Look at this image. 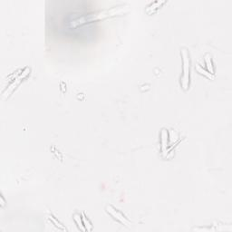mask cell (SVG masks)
<instances>
[{
  "label": "cell",
  "mask_w": 232,
  "mask_h": 232,
  "mask_svg": "<svg viewBox=\"0 0 232 232\" xmlns=\"http://www.w3.org/2000/svg\"><path fill=\"white\" fill-rule=\"evenodd\" d=\"M124 8L125 6H117V7H114V8H111L110 10H104V11H101V12H98V13H95V14H92V15H88L86 16H83V17H80V18H77L75 20H73L71 24L72 26L75 27L77 26H81L83 24H85V23H88V22H91V21H96V20H100V19H104V18H106V17H109V16H113L116 14H119L121 12H124Z\"/></svg>",
  "instance_id": "obj_1"
},
{
  "label": "cell",
  "mask_w": 232,
  "mask_h": 232,
  "mask_svg": "<svg viewBox=\"0 0 232 232\" xmlns=\"http://www.w3.org/2000/svg\"><path fill=\"white\" fill-rule=\"evenodd\" d=\"M181 56L183 63V74L181 77V85L184 90H187L189 84V56L187 49L181 50Z\"/></svg>",
  "instance_id": "obj_2"
},
{
  "label": "cell",
  "mask_w": 232,
  "mask_h": 232,
  "mask_svg": "<svg viewBox=\"0 0 232 232\" xmlns=\"http://www.w3.org/2000/svg\"><path fill=\"white\" fill-rule=\"evenodd\" d=\"M107 211H108L115 220H117L118 221H120L121 224L126 225V226H129V225H130V221H129L121 212H119L117 210L114 209L112 206H108V207H107Z\"/></svg>",
  "instance_id": "obj_3"
},
{
  "label": "cell",
  "mask_w": 232,
  "mask_h": 232,
  "mask_svg": "<svg viewBox=\"0 0 232 232\" xmlns=\"http://www.w3.org/2000/svg\"><path fill=\"white\" fill-rule=\"evenodd\" d=\"M161 142H162V151L164 152L167 150L168 146V131L165 129H162L161 133Z\"/></svg>",
  "instance_id": "obj_4"
},
{
  "label": "cell",
  "mask_w": 232,
  "mask_h": 232,
  "mask_svg": "<svg viewBox=\"0 0 232 232\" xmlns=\"http://www.w3.org/2000/svg\"><path fill=\"white\" fill-rule=\"evenodd\" d=\"M205 62H206V65H207V68H208L210 73L213 74L214 73V68H213V64H212V61H211L210 56L209 54H207L205 56Z\"/></svg>",
  "instance_id": "obj_5"
},
{
  "label": "cell",
  "mask_w": 232,
  "mask_h": 232,
  "mask_svg": "<svg viewBox=\"0 0 232 232\" xmlns=\"http://www.w3.org/2000/svg\"><path fill=\"white\" fill-rule=\"evenodd\" d=\"M73 220H74V221L76 222V224H77L78 228H79L81 230H83V231L86 230H85V228H84L83 220H82V218L80 217V215H79V214H74V215H73Z\"/></svg>",
  "instance_id": "obj_6"
},
{
  "label": "cell",
  "mask_w": 232,
  "mask_h": 232,
  "mask_svg": "<svg viewBox=\"0 0 232 232\" xmlns=\"http://www.w3.org/2000/svg\"><path fill=\"white\" fill-rule=\"evenodd\" d=\"M196 68H197V70H198V72H199V73H200L201 74H204V75H205V76H207L208 78H210V79H214V78H215L213 74H211V73H208L207 71H205V70H204L203 68H201L199 64L196 66Z\"/></svg>",
  "instance_id": "obj_7"
},
{
  "label": "cell",
  "mask_w": 232,
  "mask_h": 232,
  "mask_svg": "<svg viewBox=\"0 0 232 232\" xmlns=\"http://www.w3.org/2000/svg\"><path fill=\"white\" fill-rule=\"evenodd\" d=\"M82 220H83V223H84V227H85V230H86L87 231H89V228H88V226L92 229V225H91V223L89 222V220L85 218L84 214H83V218H82Z\"/></svg>",
  "instance_id": "obj_8"
},
{
  "label": "cell",
  "mask_w": 232,
  "mask_h": 232,
  "mask_svg": "<svg viewBox=\"0 0 232 232\" xmlns=\"http://www.w3.org/2000/svg\"><path fill=\"white\" fill-rule=\"evenodd\" d=\"M49 219H50V220H52V221H53L55 224H56V227H58L59 229H61V230H65V229L62 227V225H61L59 222H57V221H56V220H55V219H54V217H53V216H49Z\"/></svg>",
  "instance_id": "obj_9"
}]
</instances>
